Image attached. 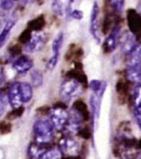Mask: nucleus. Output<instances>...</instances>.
<instances>
[{
    "label": "nucleus",
    "mask_w": 141,
    "mask_h": 159,
    "mask_svg": "<svg viewBox=\"0 0 141 159\" xmlns=\"http://www.w3.org/2000/svg\"><path fill=\"white\" fill-rule=\"evenodd\" d=\"M35 142L40 145L47 147L54 136V127L49 119H38L33 125Z\"/></svg>",
    "instance_id": "obj_1"
},
{
    "label": "nucleus",
    "mask_w": 141,
    "mask_h": 159,
    "mask_svg": "<svg viewBox=\"0 0 141 159\" xmlns=\"http://www.w3.org/2000/svg\"><path fill=\"white\" fill-rule=\"evenodd\" d=\"M49 121L52 123L54 129L62 130L64 125L68 121V111L65 105L58 104L49 111Z\"/></svg>",
    "instance_id": "obj_2"
},
{
    "label": "nucleus",
    "mask_w": 141,
    "mask_h": 159,
    "mask_svg": "<svg viewBox=\"0 0 141 159\" xmlns=\"http://www.w3.org/2000/svg\"><path fill=\"white\" fill-rule=\"evenodd\" d=\"M59 150L64 157H76L79 156L80 144L73 136H64L59 141Z\"/></svg>",
    "instance_id": "obj_3"
},
{
    "label": "nucleus",
    "mask_w": 141,
    "mask_h": 159,
    "mask_svg": "<svg viewBox=\"0 0 141 159\" xmlns=\"http://www.w3.org/2000/svg\"><path fill=\"white\" fill-rule=\"evenodd\" d=\"M82 90H83L82 84L78 80L70 78V79H67L62 83L61 88H60V94L62 98L68 100V98H73L77 95H79L82 93Z\"/></svg>",
    "instance_id": "obj_4"
},
{
    "label": "nucleus",
    "mask_w": 141,
    "mask_h": 159,
    "mask_svg": "<svg viewBox=\"0 0 141 159\" xmlns=\"http://www.w3.org/2000/svg\"><path fill=\"white\" fill-rule=\"evenodd\" d=\"M45 41H46V38H45L44 33L41 32L35 33V34H32V36L30 37V39L26 43V45H24V51L26 53H36V52L40 51L44 47Z\"/></svg>",
    "instance_id": "obj_5"
},
{
    "label": "nucleus",
    "mask_w": 141,
    "mask_h": 159,
    "mask_svg": "<svg viewBox=\"0 0 141 159\" xmlns=\"http://www.w3.org/2000/svg\"><path fill=\"white\" fill-rule=\"evenodd\" d=\"M8 103L13 109H17L22 107V98L20 94V83H13L8 88L7 93Z\"/></svg>",
    "instance_id": "obj_6"
},
{
    "label": "nucleus",
    "mask_w": 141,
    "mask_h": 159,
    "mask_svg": "<svg viewBox=\"0 0 141 159\" xmlns=\"http://www.w3.org/2000/svg\"><path fill=\"white\" fill-rule=\"evenodd\" d=\"M33 62L32 60L26 55H21L18 56L16 60H14L13 62V69L16 71L17 73H26L28 71L32 69Z\"/></svg>",
    "instance_id": "obj_7"
},
{
    "label": "nucleus",
    "mask_w": 141,
    "mask_h": 159,
    "mask_svg": "<svg viewBox=\"0 0 141 159\" xmlns=\"http://www.w3.org/2000/svg\"><path fill=\"white\" fill-rule=\"evenodd\" d=\"M127 22L129 28L131 29V32L135 36L141 34V16L133 9H130L127 13Z\"/></svg>",
    "instance_id": "obj_8"
},
{
    "label": "nucleus",
    "mask_w": 141,
    "mask_h": 159,
    "mask_svg": "<svg viewBox=\"0 0 141 159\" xmlns=\"http://www.w3.org/2000/svg\"><path fill=\"white\" fill-rule=\"evenodd\" d=\"M120 26H115L112 31L109 33V36L106 38L105 41V51L107 53H110V52L115 51L117 45L120 43Z\"/></svg>",
    "instance_id": "obj_9"
},
{
    "label": "nucleus",
    "mask_w": 141,
    "mask_h": 159,
    "mask_svg": "<svg viewBox=\"0 0 141 159\" xmlns=\"http://www.w3.org/2000/svg\"><path fill=\"white\" fill-rule=\"evenodd\" d=\"M120 43L124 54H130L131 51L135 47V45L138 43L137 36L132 32H126L122 38L120 37Z\"/></svg>",
    "instance_id": "obj_10"
},
{
    "label": "nucleus",
    "mask_w": 141,
    "mask_h": 159,
    "mask_svg": "<svg viewBox=\"0 0 141 159\" xmlns=\"http://www.w3.org/2000/svg\"><path fill=\"white\" fill-rule=\"evenodd\" d=\"M126 78L130 83L134 85H141V64L127 66Z\"/></svg>",
    "instance_id": "obj_11"
},
{
    "label": "nucleus",
    "mask_w": 141,
    "mask_h": 159,
    "mask_svg": "<svg viewBox=\"0 0 141 159\" xmlns=\"http://www.w3.org/2000/svg\"><path fill=\"white\" fill-rule=\"evenodd\" d=\"M138 64H141V43H137L135 47L131 51L127 61V66H133Z\"/></svg>",
    "instance_id": "obj_12"
},
{
    "label": "nucleus",
    "mask_w": 141,
    "mask_h": 159,
    "mask_svg": "<svg viewBox=\"0 0 141 159\" xmlns=\"http://www.w3.org/2000/svg\"><path fill=\"white\" fill-rule=\"evenodd\" d=\"M20 94L23 103L30 102L33 95L32 86L29 83H20Z\"/></svg>",
    "instance_id": "obj_13"
},
{
    "label": "nucleus",
    "mask_w": 141,
    "mask_h": 159,
    "mask_svg": "<svg viewBox=\"0 0 141 159\" xmlns=\"http://www.w3.org/2000/svg\"><path fill=\"white\" fill-rule=\"evenodd\" d=\"M46 150H47L46 147L33 142V143H31L29 145V148H28V156H29L30 159H39L40 156L43 155Z\"/></svg>",
    "instance_id": "obj_14"
},
{
    "label": "nucleus",
    "mask_w": 141,
    "mask_h": 159,
    "mask_svg": "<svg viewBox=\"0 0 141 159\" xmlns=\"http://www.w3.org/2000/svg\"><path fill=\"white\" fill-rule=\"evenodd\" d=\"M15 24H16V20H9V21L5 24L2 31L0 32V49H1V48H2V46L6 43V41H7V39H8V37H9V34H11L12 29L14 28Z\"/></svg>",
    "instance_id": "obj_15"
},
{
    "label": "nucleus",
    "mask_w": 141,
    "mask_h": 159,
    "mask_svg": "<svg viewBox=\"0 0 141 159\" xmlns=\"http://www.w3.org/2000/svg\"><path fill=\"white\" fill-rule=\"evenodd\" d=\"M101 98L100 95L94 94L91 96V108H92V112H93V117L95 120H98L99 116H100V107H101Z\"/></svg>",
    "instance_id": "obj_16"
},
{
    "label": "nucleus",
    "mask_w": 141,
    "mask_h": 159,
    "mask_svg": "<svg viewBox=\"0 0 141 159\" xmlns=\"http://www.w3.org/2000/svg\"><path fill=\"white\" fill-rule=\"evenodd\" d=\"M106 87H107V84L105 81H101V80H92L90 83V88L92 89V92L94 94L100 95V96L103 95Z\"/></svg>",
    "instance_id": "obj_17"
},
{
    "label": "nucleus",
    "mask_w": 141,
    "mask_h": 159,
    "mask_svg": "<svg viewBox=\"0 0 141 159\" xmlns=\"http://www.w3.org/2000/svg\"><path fill=\"white\" fill-rule=\"evenodd\" d=\"M79 129H80V127L78 124L67 121L64 127L62 128V132L65 134V136H73V135H78Z\"/></svg>",
    "instance_id": "obj_18"
},
{
    "label": "nucleus",
    "mask_w": 141,
    "mask_h": 159,
    "mask_svg": "<svg viewBox=\"0 0 141 159\" xmlns=\"http://www.w3.org/2000/svg\"><path fill=\"white\" fill-rule=\"evenodd\" d=\"M39 159H62V153L59 150V148L47 149L46 151L40 156Z\"/></svg>",
    "instance_id": "obj_19"
},
{
    "label": "nucleus",
    "mask_w": 141,
    "mask_h": 159,
    "mask_svg": "<svg viewBox=\"0 0 141 159\" xmlns=\"http://www.w3.org/2000/svg\"><path fill=\"white\" fill-rule=\"evenodd\" d=\"M30 77H31V83H32V85L35 87H39L43 85L44 78L39 70H33L31 75H30Z\"/></svg>",
    "instance_id": "obj_20"
},
{
    "label": "nucleus",
    "mask_w": 141,
    "mask_h": 159,
    "mask_svg": "<svg viewBox=\"0 0 141 159\" xmlns=\"http://www.w3.org/2000/svg\"><path fill=\"white\" fill-rule=\"evenodd\" d=\"M62 43H63V33L60 32L58 36L55 37V39L53 40V43H52V51H53L54 54H59L60 53Z\"/></svg>",
    "instance_id": "obj_21"
},
{
    "label": "nucleus",
    "mask_w": 141,
    "mask_h": 159,
    "mask_svg": "<svg viewBox=\"0 0 141 159\" xmlns=\"http://www.w3.org/2000/svg\"><path fill=\"white\" fill-rule=\"evenodd\" d=\"M73 108L75 109H77L78 111L82 113L84 116V119L85 120H87L88 119V111H87V105L84 103L83 101H77V102H75L73 103Z\"/></svg>",
    "instance_id": "obj_22"
},
{
    "label": "nucleus",
    "mask_w": 141,
    "mask_h": 159,
    "mask_svg": "<svg viewBox=\"0 0 141 159\" xmlns=\"http://www.w3.org/2000/svg\"><path fill=\"white\" fill-rule=\"evenodd\" d=\"M124 2H125V0H109L110 7L115 11H117V13H120V11H123Z\"/></svg>",
    "instance_id": "obj_23"
},
{
    "label": "nucleus",
    "mask_w": 141,
    "mask_h": 159,
    "mask_svg": "<svg viewBox=\"0 0 141 159\" xmlns=\"http://www.w3.org/2000/svg\"><path fill=\"white\" fill-rule=\"evenodd\" d=\"M52 11H54L56 15H59V16H61L63 14V5H62L60 0H53V2H52Z\"/></svg>",
    "instance_id": "obj_24"
},
{
    "label": "nucleus",
    "mask_w": 141,
    "mask_h": 159,
    "mask_svg": "<svg viewBox=\"0 0 141 159\" xmlns=\"http://www.w3.org/2000/svg\"><path fill=\"white\" fill-rule=\"evenodd\" d=\"M7 105H8L7 95L1 94V93H0V117L6 112V110H7Z\"/></svg>",
    "instance_id": "obj_25"
},
{
    "label": "nucleus",
    "mask_w": 141,
    "mask_h": 159,
    "mask_svg": "<svg viewBox=\"0 0 141 159\" xmlns=\"http://www.w3.org/2000/svg\"><path fill=\"white\" fill-rule=\"evenodd\" d=\"M14 6H15L14 0H1V2H0V7L2 8L4 11H11Z\"/></svg>",
    "instance_id": "obj_26"
},
{
    "label": "nucleus",
    "mask_w": 141,
    "mask_h": 159,
    "mask_svg": "<svg viewBox=\"0 0 141 159\" xmlns=\"http://www.w3.org/2000/svg\"><path fill=\"white\" fill-rule=\"evenodd\" d=\"M58 61H59V54H53L51 58H49V61L47 63V69L48 70H53L56 66L58 64Z\"/></svg>",
    "instance_id": "obj_27"
},
{
    "label": "nucleus",
    "mask_w": 141,
    "mask_h": 159,
    "mask_svg": "<svg viewBox=\"0 0 141 159\" xmlns=\"http://www.w3.org/2000/svg\"><path fill=\"white\" fill-rule=\"evenodd\" d=\"M98 16H99V6L95 2L93 5V8H92V13H91V23L98 21Z\"/></svg>",
    "instance_id": "obj_28"
},
{
    "label": "nucleus",
    "mask_w": 141,
    "mask_h": 159,
    "mask_svg": "<svg viewBox=\"0 0 141 159\" xmlns=\"http://www.w3.org/2000/svg\"><path fill=\"white\" fill-rule=\"evenodd\" d=\"M78 135L82 136L83 139H85V140H87V139H90L91 133H90V130H88V128H83V129H79Z\"/></svg>",
    "instance_id": "obj_29"
},
{
    "label": "nucleus",
    "mask_w": 141,
    "mask_h": 159,
    "mask_svg": "<svg viewBox=\"0 0 141 159\" xmlns=\"http://www.w3.org/2000/svg\"><path fill=\"white\" fill-rule=\"evenodd\" d=\"M11 124L9 123H1V125H0V129H1V133H9L11 132Z\"/></svg>",
    "instance_id": "obj_30"
},
{
    "label": "nucleus",
    "mask_w": 141,
    "mask_h": 159,
    "mask_svg": "<svg viewBox=\"0 0 141 159\" xmlns=\"http://www.w3.org/2000/svg\"><path fill=\"white\" fill-rule=\"evenodd\" d=\"M70 15H71V17L75 18V20H82L83 18V11H78V9H75V11H73L71 13H70Z\"/></svg>",
    "instance_id": "obj_31"
},
{
    "label": "nucleus",
    "mask_w": 141,
    "mask_h": 159,
    "mask_svg": "<svg viewBox=\"0 0 141 159\" xmlns=\"http://www.w3.org/2000/svg\"><path fill=\"white\" fill-rule=\"evenodd\" d=\"M117 90H118V93H125V90H126V85L123 83L117 84Z\"/></svg>",
    "instance_id": "obj_32"
},
{
    "label": "nucleus",
    "mask_w": 141,
    "mask_h": 159,
    "mask_svg": "<svg viewBox=\"0 0 141 159\" xmlns=\"http://www.w3.org/2000/svg\"><path fill=\"white\" fill-rule=\"evenodd\" d=\"M5 81V71L2 68H0V84H2Z\"/></svg>",
    "instance_id": "obj_33"
},
{
    "label": "nucleus",
    "mask_w": 141,
    "mask_h": 159,
    "mask_svg": "<svg viewBox=\"0 0 141 159\" xmlns=\"http://www.w3.org/2000/svg\"><path fill=\"white\" fill-rule=\"evenodd\" d=\"M137 13L139 15H140L141 16V1L140 2H139V4H138V7H137Z\"/></svg>",
    "instance_id": "obj_34"
},
{
    "label": "nucleus",
    "mask_w": 141,
    "mask_h": 159,
    "mask_svg": "<svg viewBox=\"0 0 141 159\" xmlns=\"http://www.w3.org/2000/svg\"><path fill=\"white\" fill-rule=\"evenodd\" d=\"M62 159H80L79 156H76V157H62Z\"/></svg>",
    "instance_id": "obj_35"
},
{
    "label": "nucleus",
    "mask_w": 141,
    "mask_h": 159,
    "mask_svg": "<svg viewBox=\"0 0 141 159\" xmlns=\"http://www.w3.org/2000/svg\"><path fill=\"white\" fill-rule=\"evenodd\" d=\"M137 148L138 149H141V139L139 141H137Z\"/></svg>",
    "instance_id": "obj_36"
},
{
    "label": "nucleus",
    "mask_w": 141,
    "mask_h": 159,
    "mask_svg": "<svg viewBox=\"0 0 141 159\" xmlns=\"http://www.w3.org/2000/svg\"><path fill=\"white\" fill-rule=\"evenodd\" d=\"M28 1H29V0H21V2H22L23 5H26V2H28Z\"/></svg>",
    "instance_id": "obj_37"
},
{
    "label": "nucleus",
    "mask_w": 141,
    "mask_h": 159,
    "mask_svg": "<svg viewBox=\"0 0 141 159\" xmlns=\"http://www.w3.org/2000/svg\"><path fill=\"white\" fill-rule=\"evenodd\" d=\"M69 2H70V4H71V2H73V0H69Z\"/></svg>",
    "instance_id": "obj_38"
},
{
    "label": "nucleus",
    "mask_w": 141,
    "mask_h": 159,
    "mask_svg": "<svg viewBox=\"0 0 141 159\" xmlns=\"http://www.w3.org/2000/svg\"><path fill=\"white\" fill-rule=\"evenodd\" d=\"M14 1H15V0H14Z\"/></svg>",
    "instance_id": "obj_39"
}]
</instances>
